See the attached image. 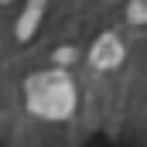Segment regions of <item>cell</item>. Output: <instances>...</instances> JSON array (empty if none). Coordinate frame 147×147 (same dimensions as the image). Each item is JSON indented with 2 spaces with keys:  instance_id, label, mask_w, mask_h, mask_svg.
Segmentation results:
<instances>
[{
  "instance_id": "cell-1",
  "label": "cell",
  "mask_w": 147,
  "mask_h": 147,
  "mask_svg": "<svg viewBox=\"0 0 147 147\" xmlns=\"http://www.w3.org/2000/svg\"><path fill=\"white\" fill-rule=\"evenodd\" d=\"M24 99H28V110L41 116V120H72L75 106H79V92H75V82L65 69H45L34 72L24 82Z\"/></svg>"
},
{
  "instance_id": "cell-2",
  "label": "cell",
  "mask_w": 147,
  "mask_h": 147,
  "mask_svg": "<svg viewBox=\"0 0 147 147\" xmlns=\"http://www.w3.org/2000/svg\"><path fill=\"white\" fill-rule=\"evenodd\" d=\"M123 55H127V48H123V41L116 34H99L92 41V48H89V62L99 72H110L116 65H123Z\"/></svg>"
},
{
  "instance_id": "cell-3",
  "label": "cell",
  "mask_w": 147,
  "mask_h": 147,
  "mask_svg": "<svg viewBox=\"0 0 147 147\" xmlns=\"http://www.w3.org/2000/svg\"><path fill=\"white\" fill-rule=\"evenodd\" d=\"M45 3H48V0H28L24 14H21V17H17V24H14V34H17V41H31V34L41 28Z\"/></svg>"
},
{
  "instance_id": "cell-4",
  "label": "cell",
  "mask_w": 147,
  "mask_h": 147,
  "mask_svg": "<svg viewBox=\"0 0 147 147\" xmlns=\"http://www.w3.org/2000/svg\"><path fill=\"white\" fill-rule=\"evenodd\" d=\"M127 21L130 24H147V0H130L127 3Z\"/></svg>"
},
{
  "instance_id": "cell-5",
  "label": "cell",
  "mask_w": 147,
  "mask_h": 147,
  "mask_svg": "<svg viewBox=\"0 0 147 147\" xmlns=\"http://www.w3.org/2000/svg\"><path fill=\"white\" fill-rule=\"evenodd\" d=\"M0 3H10V0H0Z\"/></svg>"
}]
</instances>
